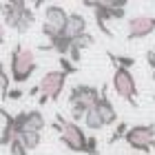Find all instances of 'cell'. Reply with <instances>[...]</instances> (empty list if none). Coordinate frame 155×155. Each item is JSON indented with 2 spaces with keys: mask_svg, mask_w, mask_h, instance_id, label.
<instances>
[{
  "mask_svg": "<svg viewBox=\"0 0 155 155\" xmlns=\"http://www.w3.org/2000/svg\"><path fill=\"white\" fill-rule=\"evenodd\" d=\"M22 95H25V91L20 89V87H11L9 93H7V102H9V100H20Z\"/></svg>",
  "mask_w": 155,
  "mask_h": 155,
  "instance_id": "cell-23",
  "label": "cell"
},
{
  "mask_svg": "<svg viewBox=\"0 0 155 155\" xmlns=\"http://www.w3.org/2000/svg\"><path fill=\"white\" fill-rule=\"evenodd\" d=\"M93 109L97 111V115H100V120L104 122V126L117 124V111H115V107H113V102L107 97V87L100 89V100L95 102Z\"/></svg>",
  "mask_w": 155,
  "mask_h": 155,
  "instance_id": "cell-12",
  "label": "cell"
},
{
  "mask_svg": "<svg viewBox=\"0 0 155 155\" xmlns=\"http://www.w3.org/2000/svg\"><path fill=\"white\" fill-rule=\"evenodd\" d=\"M69 11L60 5H45V11H42V25H49L55 31H64Z\"/></svg>",
  "mask_w": 155,
  "mask_h": 155,
  "instance_id": "cell-11",
  "label": "cell"
},
{
  "mask_svg": "<svg viewBox=\"0 0 155 155\" xmlns=\"http://www.w3.org/2000/svg\"><path fill=\"white\" fill-rule=\"evenodd\" d=\"M11 89V78H9V69L2 64V60H0V100L7 102V93H9Z\"/></svg>",
  "mask_w": 155,
  "mask_h": 155,
  "instance_id": "cell-15",
  "label": "cell"
},
{
  "mask_svg": "<svg viewBox=\"0 0 155 155\" xmlns=\"http://www.w3.org/2000/svg\"><path fill=\"white\" fill-rule=\"evenodd\" d=\"M60 71H64L67 75H71V73H78V67L73 64V62L71 60H69V58H60Z\"/></svg>",
  "mask_w": 155,
  "mask_h": 155,
  "instance_id": "cell-22",
  "label": "cell"
},
{
  "mask_svg": "<svg viewBox=\"0 0 155 155\" xmlns=\"http://www.w3.org/2000/svg\"><path fill=\"white\" fill-rule=\"evenodd\" d=\"M146 62H149V67L155 71V51H153V49H149V51H146Z\"/></svg>",
  "mask_w": 155,
  "mask_h": 155,
  "instance_id": "cell-25",
  "label": "cell"
},
{
  "mask_svg": "<svg viewBox=\"0 0 155 155\" xmlns=\"http://www.w3.org/2000/svg\"><path fill=\"white\" fill-rule=\"evenodd\" d=\"M153 100H155V95H153Z\"/></svg>",
  "mask_w": 155,
  "mask_h": 155,
  "instance_id": "cell-30",
  "label": "cell"
},
{
  "mask_svg": "<svg viewBox=\"0 0 155 155\" xmlns=\"http://www.w3.org/2000/svg\"><path fill=\"white\" fill-rule=\"evenodd\" d=\"M20 142H22L25 149L31 153L42 144V133H22V135H20Z\"/></svg>",
  "mask_w": 155,
  "mask_h": 155,
  "instance_id": "cell-18",
  "label": "cell"
},
{
  "mask_svg": "<svg viewBox=\"0 0 155 155\" xmlns=\"http://www.w3.org/2000/svg\"><path fill=\"white\" fill-rule=\"evenodd\" d=\"M67 80L69 75L60 69H53V71H47L45 75L40 78L38 87H40V97H38V104H47V102H55L60 100L62 91L67 87Z\"/></svg>",
  "mask_w": 155,
  "mask_h": 155,
  "instance_id": "cell-6",
  "label": "cell"
},
{
  "mask_svg": "<svg viewBox=\"0 0 155 155\" xmlns=\"http://www.w3.org/2000/svg\"><path fill=\"white\" fill-rule=\"evenodd\" d=\"M153 51H155V45H153Z\"/></svg>",
  "mask_w": 155,
  "mask_h": 155,
  "instance_id": "cell-29",
  "label": "cell"
},
{
  "mask_svg": "<svg viewBox=\"0 0 155 155\" xmlns=\"http://www.w3.org/2000/svg\"><path fill=\"white\" fill-rule=\"evenodd\" d=\"M126 131H129V124L126 122H117L113 133H111V137H109V144H115V142H120V140H124Z\"/></svg>",
  "mask_w": 155,
  "mask_h": 155,
  "instance_id": "cell-20",
  "label": "cell"
},
{
  "mask_svg": "<svg viewBox=\"0 0 155 155\" xmlns=\"http://www.w3.org/2000/svg\"><path fill=\"white\" fill-rule=\"evenodd\" d=\"M64 33L69 38H78L82 33H87V18L82 13H69L67 25H64Z\"/></svg>",
  "mask_w": 155,
  "mask_h": 155,
  "instance_id": "cell-14",
  "label": "cell"
},
{
  "mask_svg": "<svg viewBox=\"0 0 155 155\" xmlns=\"http://www.w3.org/2000/svg\"><path fill=\"white\" fill-rule=\"evenodd\" d=\"M36 69H38L36 53L31 49H27L25 45L16 42L13 49H11V55H9V78H11V82H16L18 87L29 82L31 75L36 73Z\"/></svg>",
  "mask_w": 155,
  "mask_h": 155,
  "instance_id": "cell-2",
  "label": "cell"
},
{
  "mask_svg": "<svg viewBox=\"0 0 155 155\" xmlns=\"http://www.w3.org/2000/svg\"><path fill=\"white\" fill-rule=\"evenodd\" d=\"M113 91L122 97L124 102H129L133 109H137V82L135 78H133V73L129 71V69H120L115 67L113 71Z\"/></svg>",
  "mask_w": 155,
  "mask_h": 155,
  "instance_id": "cell-8",
  "label": "cell"
},
{
  "mask_svg": "<svg viewBox=\"0 0 155 155\" xmlns=\"http://www.w3.org/2000/svg\"><path fill=\"white\" fill-rule=\"evenodd\" d=\"M109 58H111V62H113V67L129 69V71H131V67L135 64V58H131V55H113V53H109Z\"/></svg>",
  "mask_w": 155,
  "mask_h": 155,
  "instance_id": "cell-19",
  "label": "cell"
},
{
  "mask_svg": "<svg viewBox=\"0 0 155 155\" xmlns=\"http://www.w3.org/2000/svg\"><path fill=\"white\" fill-rule=\"evenodd\" d=\"M29 95H31V97H36V95L40 97V87H38V84H36V87H31V89H29Z\"/></svg>",
  "mask_w": 155,
  "mask_h": 155,
  "instance_id": "cell-26",
  "label": "cell"
},
{
  "mask_svg": "<svg viewBox=\"0 0 155 155\" xmlns=\"http://www.w3.org/2000/svg\"><path fill=\"white\" fill-rule=\"evenodd\" d=\"M5 38H7V33H5V25L0 22V45H2V42H5Z\"/></svg>",
  "mask_w": 155,
  "mask_h": 155,
  "instance_id": "cell-27",
  "label": "cell"
},
{
  "mask_svg": "<svg viewBox=\"0 0 155 155\" xmlns=\"http://www.w3.org/2000/svg\"><path fill=\"white\" fill-rule=\"evenodd\" d=\"M100 100V89L91 84H75L69 93V107H71V122L73 120H84L89 109L95 107Z\"/></svg>",
  "mask_w": 155,
  "mask_h": 155,
  "instance_id": "cell-4",
  "label": "cell"
},
{
  "mask_svg": "<svg viewBox=\"0 0 155 155\" xmlns=\"http://www.w3.org/2000/svg\"><path fill=\"white\" fill-rule=\"evenodd\" d=\"M55 122L62 124V133H60V142L67 146L69 151L73 153H87V140L89 135L84 133V129L78 122H71V120H67L62 113L55 115Z\"/></svg>",
  "mask_w": 155,
  "mask_h": 155,
  "instance_id": "cell-5",
  "label": "cell"
},
{
  "mask_svg": "<svg viewBox=\"0 0 155 155\" xmlns=\"http://www.w3.org/2000/svg\"><path fill=\"white\" fill-rule=\"evenodd\" d=\"M0 115L5 117L2 131H0V146H9L11 140L18 137V133H16V122H13V113H9L7 109L0 107Z\"/></svg>",
  "mask_w": 155,
  "mask_h": 155,
  "instance_id": "cell-13",
  "label": "cell"
},
{
  "mask_svg": "<svg viewBox=\"0 0 155 155\" xmlns=\"http://www.w3.org/2000/svg\"><path fill=\"white\" fill-rule=\"evenodd\" d=\"M95 45V38L91 36V33L87 31V33H82V36H78V38H73L71 40V49L73 51H84V49H89V47H93Z\"/></svg>",
  "mask_w": 155,
  "mask_h": 155,
  "instance_id": "cell-17",
  "label": "cell"
},
{
  "mask_svg": "<svg viewBox=\"0 0 155 155\" xmlns=\"http://www.w3.org/2000/svg\"><path fill=\"white\" fill-rule=\"evenodd\" d=\"M151 75H153V80H155V71H153V73H151Z\"/></svg>",
  "mask_w": 155,
  "mask_h": 155,
  "instance_id": "cell-28",
  "label": "cell"
},
{
  "mask_svg": "<svg viewBox=\"0 0 155 155\" xmlns=\"http://www.w3.org/2000/svg\"><path fill=\"white\" fill-rule=\"evenodd\" d=\"M155 31V16H133L126 22V40H142Z\"/></svg>",
  "mask_w": 155,
  "mask_h": 155,
  "instance_id": "cell-10",
  "label": "cell"
},
{
  "mask_svg": "<svg viewBox=\"0 0 155 155\" xmlns=\"http://www.w3.org/2000/svg\"><path fill=\"white\" fill-rule=\"evenodd\" d=\"M13 122H16V133L18 137L22 133H42L47 126V120L38 109H27L20 113H13Z\"/></svg>",
  "mask_w": 155,
  "mask_h": 155,
  "instance_id": "cell-9",
  "label": "cell"
},
{
  "mask_svg": "<svg viewBox=\"0 0 155 155\" xmlns=\"http://www.w3.org/2000/svg\"><path fill=\"white\" fill-rule=\"evenodd\" d=\"M87 9L93 11L95 25L107 38H113V31H109L107 22L109 20H122L126 16V0H107V2H97V0H84L82 2Z\"/></svg>",
  "mask_w": 155,
  "mask_h": 155,
  "instance_id": "cell-3",
  "label": "cell"
},
{
  "mask_svg": "<svg viewBox=\"0 0 155 155\" xmlns=\"http://www.w3.org/2000/svg\"><path fill=\"white\" fill-rule=\"evenodd\" d=\"M82 122H84V126H87L89 131H102V129H104V122L100 120V115H97L95 109H89Z\"/></svg>",
  "mask_w": 155,
  "mask_h": 155,
  "instance_id": "cell-16",
  "label": "cell"
},
{
  "mask_svg": "<svg viewBox=\"0 0 155 155\" xmlns=\"http://www.w3.org/2000/svg\"><path fill=\"white\" fill-rule=\"evenodd\" d=\"M87 155H97V137H91L87 140Z\"/></svg>",
  "mask_w": 155,
  "mask_h": 155,
  "instance_id": "cell-24",
  "label": "cell"
},
{
  "mask_svg": "<svg viewBox=\"0 0 155 155\" xmlns=\"http://www.w3.org/2000/svg\"><path fill=\"white\" fill-rule=\"evenodd\" d=\"M0 16H2V25L13 29L16 33H27L36 22V11L25 0L2 2L0 5Z\"/></svg>",
  "mask_w": 155,
  "mask_h": 155,
  "instance_id": "cell-1",
  "label": "cell"
},
{
  "mask_svg": "<svg viewBox=\"0 0 155 155\" xmlns=\"http://www.w3.org/2000/svg\"><path fill=\"white\" fill-rule=\"evenodd\" d=\"M7 149H9L11 155H29V151L25 149V144L20 142V137H13V140H11V144L7 146Z\"/></svg>",
  "mask_w": 155,
  "mask_h": 155,
  "instance_id": "cell-21",
  "label": "cell"
},
{
  "mask_svg": "<svg viewBox=\"0 0 155 155\" xmlns=\"http://www.w3.org/2000/svg\"><path fill=\"white\" fill-rule=\"evenodd\" d=\"M124 142L131 146L133 151L151 153L155 149V124H135L129 126L124 135Z\"/></svg>",
  "mask_w": 155,
  "mask_h": 155,
  "instance_id": "cell-7",
  "label": "cell"
}]
</instances>
